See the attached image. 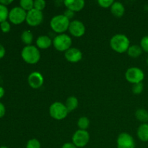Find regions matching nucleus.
I'll list each match as a JSON object with an SVG mask.
<instances>
[{"mask_svg": "<svg viewBox=\"0 0 148 148\" xmlns=\"http://www.w3.org/2000/svg\"><path fill=\"white\" fill-rule=\"evenodd\" d=\"M110 46L115 52L119 53H125L130 46V39L124 34H116L111 38Z\"/></svg>", "mask_w": 148, "mask_h": 148, "instance_id": "nucleus-1", "label": "nucleus"}, {"mask_svg": "<svg viewBox=\"0 0 148 148\" xmlns=\"http://www.w3.org/2000/svg\"><path fill=\"white\" fill-rule=\"evenodd\" d=\"M21 56L24 62L29 64H36L40 61V53L36 46H26L21 51Z\"/></svg>", "mask_w": 148, "mask_h": 148, "instance_id": "nucleus-2", "label": "nucleus"}, {"mask_svg": "<svg viewBox=\"0 0 148 148\" xmlns=\"http://www.w3.org/2000/svg\"><path fill=\"white\" fill-rule=\"evenodd\" d=\"M70 20L64 14H58L52 17L50 22V26L52 30L58 34H62L69 29Z\"/></svg>", "mask_w": 148, "mask_h": 148, "instance_id": "nucleus-3", "label": "nucleus"}, {"mask_svg": "<svg viewBox=\"0 0 148 148\" xmlns=\"http://www.w3.org/2000/svg\"><path fill=\"white\" fill-rule=\"evenodd\" d=\"M72 40L70 36L65 33L59 34L53 38V46L58 51H66L72 46Z\"/></svg>", "mask_w": 148, "mask_h": 148, "instance_id": "nucleus-4", "label": "nucleus"}, {"mask_svg": "<svg viewBox=\"0 0 148 148\" xmlns=\"http://www.w3.org/2000/svg\"><path fill=\"white\" fill-rule=\"evenodd\" d=\"M69 111L65 104L61 102H54L49 107L51 117L56 120H62L67 116Z\"/></svg>", "mask_w": 148, "mask_h": 148, "instance_id": "nucleus-5", "label": "nucleus"}, {"mask_svg": "<svg viewBox=\"0 0 148 148\" xmlns=\"http://www.w3.org/2000/svg\"><path fill=\"white\" fill-rule=\"evenodd\" d=\"M125 78L130 83L134 85L143 82L145 78V74L140 68L134 66L127 69L125 73Z\"/></svg>", "mask_w": 148, "mask_h": 148, "instance_id": "nucleus-6", "label": "nucleus"}, {"mask_svg": "<svg viewBox=\"0 0 148 148\" xmlns=\"http://www.w3.org/2000/svg\"><path fill=\"white\" fill-rule=\"evenodd\" d=\"M72 143L77 147H84L88 144L90 140V134L87 130H78L72 136Z\"/></svg>", "mask_w": 148, "mask_h": 148, "instance_id": "nucleus-7", "label": "nucleus"}, {"mask_svg": "<svg viewBox=\"0 0 148 148\" xmlns=\"http://www.w3.org/2000/svg\"><path fill=\"white\" fill-rule=\"evenodd\" d=\"M27 12L20 7H13L9 13V20L12 24L20 25L25 21Z\"/></svg>", "mask_w": 148, "mask_h": 148, "instance_id": "nucleus-8", "label": "nucleus"}, {"mask_svg": "<svg viewBox=\"0 0 148 148\" xmlns=\"http://www.w3.org/2000/svg\"><path fill=\"white\" fill-rule=\"evenodd\" d=\"M43 20V14L41 11L33 9L27 12L26 15V23L31 27H36L42 23Z\"/></svg>", "mask_w": 148, "mask_h": 148, "instance_id": "nucleus-9", "label": "nucleus"}, {"mask_svg": "<svg viewBox=\"0 0 148 148\" xmlns=\"http://www.w3.org/2000/svg\"><path fill=\"white\" fill-rule=\"evenodd\" d=\"M117 148H135V141L131 134L122 132L118 136L116 140Z\"/></svg>", "mask_w": 148, "mask_h": 148, "instance_id": "nucleus-10", "label": "nucleus"}, {"mask_svg": "<svg viewBox=\"0 0 148 148\" xmlns=\"http://www.w3.org/2000/svg\"><path fill=\"white\" fill-rule=\"evenodd\" d=\"M69 32L72 36L76 38L82 37L85 35L86 31V27L82 22L75 20L70 22L69 26Z\"/></svg>", "mask_w": 148, "mask_h": 148, "instance_id": "nucleus-11", "label": "nucleus"}, {"mask_svg": "<svg viewBox=\"0 0 148 148\" xmlns=\"http://www.w3.org/2000/svg\"><path fill=\"white\" fill-rule=\"evenodd\" d=\"M44 79L40 72H33L29 75L27 77V82L30 87L33 89H38L43 85Z\"/></svg>", "mask_w": 148, "mask_h": 148, "instance_id": "nucleus-12", "label": "nucleus"}, {"mask_svg": "<svg viewBox=\"0 0 148 148\" xmlns=\"http://www.w3.org/2000/svg\"><path fill=\"white\" fill-rule=\"evenodd\" d=\"M64 57L69 62L77 63L82 59V53L79 49L71 47L64 52Z\"/></svg>", "mask_w": 148, "mask_h": 148, "instance_id": "nucleus-13", "label": "nucleus"}, {"mask_svg": "<svg viewBox=\"0 0 148 148\" xmlns=\"http://www.w3.org/2000/svg\"><path fill=\"white\" fill-rule=\"evenodd\" d=\"M64 4L66 9L76 12L81 11L84 8L85 2L83 0H66L64 1Z\"/></svg>", "mask_w": 148, "mask_h": 148, "instance_id": "nucleus-14", "label": "nucleus"}, {"mask_svg": "<svg viewBox=\"0 0 148 148\" xmlns=\"http://www.w3.org/2000/svg\"><path fill=\"white\" fill-rule=\"evenodd\" d=\"M53 45V40L48 36H40L36 40V46L38 49H47Z\"/></svg>", "mask_w": 148, "mask_h": 148, "instance_id": "nucleus-15", "label": "nucleus"}, {"mask_svg": "<svg viewBox=\"0 0 148 148\" xmlns=\"http://www.w3.org/2000/svg\"><path fill=\"white\" fill-rule=\"evenodd\" d=\"M111 12L114 17L120 18L124 15L125 12V8L122 3L119 1H114L111 7Z\"/></svg>", "mask_w": 148, "mask_h": 148, "instance_id": "nucleus-16", "label": "nucleus"}, {"mask_svg": "<svg viewBox=\"0 0 148 148\" xmlns=\"http://www.w3.org/2000/svg\"><path fill=\"white\" fill-rule=\"evenodd\" d=\"M137 134L138 138L142 142H148V124H142L137 129Z\"/></svg>", "mask_w": 148, "mask_h": 148, "instance_id": "nucleus-17", "label": "nucleus"}, {"mask_svg": "<svg viewBox=\"0 0 148 148\" xmlns=\"http://www.w3.org/2000/svg\"><path fill=\"white\" fill-rule=\"evenodd\" d=\"M78 104H79V101H78L77 98L75 96H69L65 102V106H66L69 113L75 111L78 107Z\"/></svg>", "mask_w": 148, "mask_h": 148, "instance_id": "nucleus-18", "label": "nucleus"}, {"mask_svg": "<svg viewBox=\"0 0 148 148\" xmlns=\"http://www.w3.org/2000/svg\"><path fill=\"white\" fill-rule=\"evenodd\" d=\"M143 49H141L140 46L138 45H132L127 50V53L129 56L132 58H138L143 53Z\"/></svg>", "mask_w": 148, "mask_h": 148, "instance_id": "nucleus-19", "label": "nucleus"}, {"mask_svg": "<svg viewBox=\"0 0 148 148\" xmlns=\"http://www.w3.org/2000/svg\"><path fill=\"white\" fill-rule=\"evenodd\" d=\"M135 117L143 124L148 122V111L144 108H139L135 112Z\"/></svg>", "mask_w": 148, "mask_h": 148, "instance_id": "nucleus-20", "label": "nucleus"}, {"mask_svg": "<svg viewBox=\"0 0 148 148\" xmlns=\"http://www.w3.org/2000/svg\"><path fill=\"white\" fill-rule=\"evenodd\" d=\"M21 40L26 46H30L33 40V34L30 30H25L21 34Z\"/></svg>", "mask_w": 148, "mask_h": 148, "instance_id": "nucleus-21", "label": "nucleus"}, {"mask_svg": "<svg viewBox=\"0 0 148 148\" xmlns=\"http://www.w3.org/2000/svg\"><path fill=\"white\" fill-rule=\"evenodd\" d=\"M20 7L27 12L34 9V1L33 0H21L20 1Z\"/></svg>", "mask_w": 148, "mask_h": 148, "instance_id": "nucleus-22", "label": "nucleus"}, {"mask_svg": "<svg viewBox=\"0 0 148 148\" xmlns=\"http://www.w3.org/2000/svg\"><path fill=\"white\" fill-rule=\"evenodd\" d=\"M90 126V120L86 116H82L78 119L77 121V127H79V130H87V129Z\"/></svg>", "mask_w": 148, "mask_h": 148, "instance_id": "nucleus-23", "label": "nucleus"}, {"mask_svg": "<svg viewBox=\"0 0 148 148\" xmlns=\"http://www.w3.org/2000/svg\"><path fill=\"white\" fill-rule=\"evenodd\" d=\"M9 13L10 11L8 8L6 6L0 4V23L7 21V19L9 17Z\"/></svg>", "mask_w": 148, "mask_h": 148, "instance_id": "nucleus-24", "label": "nucleus"}, {"mask_svg": "<svg viewBox=\"0 0 148 148\" xmlns=\"http://www.w3.org/2000/svg\"><path fill=\"white\" fill-rule=\"evenodd\" d=\"M25 148H41V145L37 139H30L27 141Z\"/></svg>", "mask_w": 148, "mask_h": 148, "instance_id": "nucleus-25", "label": "nucleus"}, {"mask_svg": "<svg viewBox=\"0 0 148 148\" xmlns=\"http://www.w3.org/2000/svg\"><path fill=\"white\" fill-rule=\"evenodd\" d=\"M143 89H144V85H143V82H140V83L133 85L132 92L135 95H140L143 92Z\"/></svg>", "mask_w": 148, "mask_h": 148, "instance_id": "nucleus-26", "label": "nucleus"}, {"mask_svg": "<svg viewBox=\"0 0 148 148\" xmlns=\"http://www.w3.org/2000/svg\"><path fill=\"white\" fill-rule=\"evenodd\" d=\"M46 3L44 0H36L34 1V9L38 11H43L45 9Z\"/></svg>", "mask_w": 148, "mask_h": 148, "instance_id": "nucleus-27", "label": "nucleus"}, {"mask_svg": "<svg viewBox=\"0 0 148 148\" xmlns=\"http://www.w3.org/2000/svg\"><path fill=\"white\" fill-rule=\"evenodd\" d=\"M114 1L113 0H98V4H99L100 7L103 8H111V5L114 4Z\"/></svg>", "mask_w": 148, "mask_h": 148, "instance_id": "nucleus-28", "label": "nucleus"}, {"mask_svg": "<svg viewBox=\"0 0 148 148\" xmlns=\"http://www.w3.org/2000/svg\"><path fill=\"white\" fill-rule=\"evenodd\" d=\"M140 47L143 51L148 53V36H144L140 41Z\"/></svg>", "mask_w": 148, "mask_h": 148, "instance_id": "nucleus-29", "label": "nucleus"}, {"mask_svg": "<svg viewBox=\"0 0 148 148\" xmlns=\"http://www.w3.org/2000/svg\"><path fill=\"white\" fill-rule=\"evenodd\" d=\"M0 28L3 33H8L10 31L11 29V25L8 21H4L0 23Z\"/></svg>", "mask_w": 148, "mask_h": 148, "instance_id": "nucleus-30", "label": "nucleus"}, {"mask_svg": "<svg viewBox=\"0 0 148 148\" xmlns=\"http://www.w3.org/2000/svg\"><path fill=\"white\" fill-rule=\"evenodd\" d=\"M75 12L72 11V10H68V9H66V10H65L64 13V15L66 18L69 19V20H70L71 19L73 18L74 16H75Z\"/></svg>", "mask_w": 148, "mask_h": 148, "instance_id": "nucleus-31", "label": "nucleus"}, {"mask_svg": "<svg viewBox=\"0 0 148 148\" xmlns=\"http://www.w3.org/2000/svg\"><path fill=\"white\" fill-rule=\"evenodd\" d=\"M5 106H4V104H3L2 103L0 102V118H2V117L5 115Z\"/></svg>", "mask_w": 148, "mask_h": 148, "instance_id": "nucleus-32", "label": "nucleus"}, {"mask_svg": "<svg viewBox=\"0 0 148 148\" xmlns=\"http://www.w3.org/2000/svg\"><path fill=\"white\" fill-rule=\"evenodd\" d=\"M62 148H78L72 143H66L62 145Z\"/></svg>", "mask_w": 148, "mask_h": 148, "instance_id": "nucleus-33", "label": "nucleus"}, {"mask_svg": "<svg viewBox=\"0 0 148 148\" xmlns=\"http://www.w3.org/2000/svg\"><path fill=\"white\" fill-rule=\"evenodd\" d=\"M5 49H4V47L3 46V45L0 43V59H2V58L4 57V55H5Z\"/></svg>", "mask_w": 148, "mask_h": 148, "instance_id": "nucleus-34", "label": "nucleus"}, {"mask_svg": "<svg viewBox=\"0 0 148 148\" xmlns=\"http://www.w3.org/2000/svg\"><path fill=\"white\" fill-rule=\"evenodd\" d=\"M13 2L12 0H0V4L4 6H8L9 4H12Z\"/></svg>", "mask_w": 148, "mask_h": 148, "instance_id": "nucleus-35", "label": "nucleus"}, {"mask_svg": "<svg viewBox=\"0 0 148 148\" xmlns=\"http://www.w3.org/2000/svg\"><path fill=\"white\" fill-rule=\"evenodd\" d=\"M4 95V90L2 87H0V98H2Z\"/></svg>", "mask_w": 148, "mask_h": 148, "instance_id": "nucleus-36", "label": "nucleus"}, {"mask_svg": "<svg viewBox=\"0 0 148 148\" xmlns=\"http://www.w3.org/2000/svg\"><path fill=\"white\" fill-rule=\"evenodd\" d=\"M0 148H8V147H6V146H1V147H0Z\"/></svg>", "mask_w": 148, "mask_h": 148, "instance_id": "nucleus-37", "label": "nucleus"}, {"mask_svg": "<svg viewBox=\"0 0 148 148\" xmlns=\"http://www.w3.org/2000/svg\"><path fill=\"white\" fill-rule=\"evenodd\" d=\"M147 65H148V58H147Z\"/></svg>", "mask_w": 148, "mask_h": 148, "instance_id": "nucleus-38", "label": "nucleus"}]
</instances>
